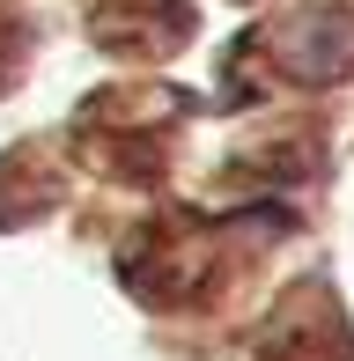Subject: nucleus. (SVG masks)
Returning <instances> with one entry per match:
<instances>
[{"label":"nucleus","mask_w":354,"mask_h":361,"mask_svg":"<svg viewBox=\"0 0 354 361\" xmlns=\"http://www.w3.org/2000/svg\"><path fill=\"white\" fill-rule=\"evenodd\" d=\"M281 44H288V67H295V74L325 81V74H340L354 59V23H347V15H303Z\"/></svg>","instance_id":"obj_1"}]
</instances>
